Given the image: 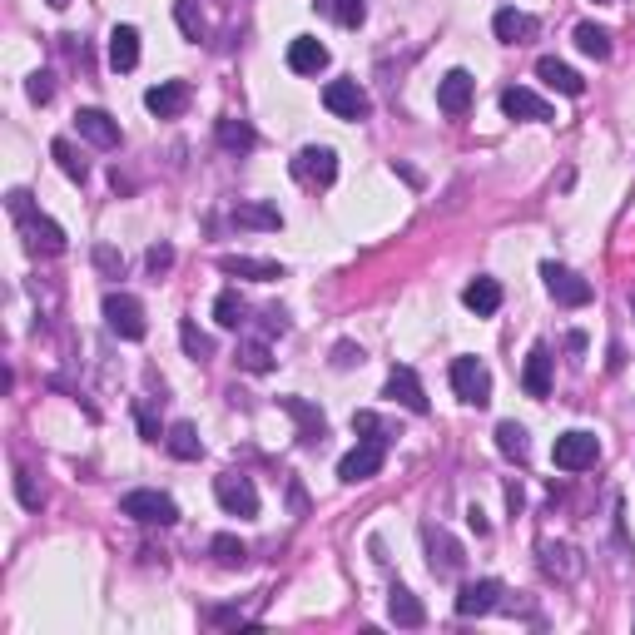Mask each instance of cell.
<instances>
[{
  "label": "cell",
  "instance_id": "4fadbf2b",
  "mask_svg": "<svg viewBox=\"0 0 635 635\" xmlns=\"http://www.w3.org/2000/svg\"><path fill=\"white\" fill-rule=\"evenodd\" d=\"M502 606V581H467L457 591V616H492Z\"/></svg>",
  "mask_w": 635,
  "mask_h": 635
},
{
  "label": "cell",
  "instance_id": "60d3db41",
  "mask_svg": "<svg viewBox=\"0 0 635 635\" xmlns=\"http://www.w3.org/2000/svg\"><path fill=\"white\" fill-rule=\"evenodd\" d=\"M353 432H363L368 442H387V437H382V422H378V412H358V417H353Z\"/></svg>",
  "mask_w": 635,
  "mask_h": 635
},
{
  "label": "cell",
  "instance_id": "52a82bcc",
  "mask_svg": "<svg viewBox=\"0 0 635 635\" xmlns=\"http://www.w3.org/2000/svg\"><path fill=\"white\" fill-rule=\"evenodd\" d=\"M323 105H328V115H338V120H368V110H373V100H368V90H363L358 80H333V85L323 90Z\"/></svg>",
  "mask_w": 635,
  "mask_h": 635
},
{
  "label": "cell",
  "instance_id": "c3c4849f",
  "mask_svg": "<svg viewBox=\"0 0 635 635\" xmlns=\"http://www.w3.org/2000/svg\"><path fill=\"white\" fill-rule=\"evenodd\" d=\"M50 5H55V10H65V5H70V0H50Z\"/></svg>",
  "mask_w": 635,
  "mask_h": 635
},
{
  "label": "cell",
  "instance_id": "5bb4252c",
  "mask_svg": "<svg viewBox=\"0 0 635 635\" xmlns=\"http://www.w3.org/2000/svg\"><path fill=\"white\" fill-rule=\"evenodd\" d=\"M382 397L402 402V407H407V412H417V417H427V407H432L412 368H392V373H387V387H382Z\"/></svg>",
  "mask_w": 635,
  "mask_h": 635
},
{
  "label": "cell",
  "instance_id": "277c9868",
  "mask_svg": "<svg viewBox=\"0 0 635 635\" xmlns=\"http://www.w3.org/2000/svg\"><path fill=\"white\" fill-rule=\"evenodd\" d=\"M120 511L134 516V521H144V526H174L179 521V507H174V497H164V492H149V487H139V492H125L120 497Z\"/></svg>",
  "mask_w": 635,
  "mask_h": 635
},
{
  "label": "cell",
  "instance_id": "4dcf8cb0",
  "mask_svg": "<svg viewBox=\"0 0 635 635\" xmlns=\"http://www.w3.org/2000/svg\"><path fill=\"white\" fill-rule=\"evenodd\" d=\"M427 541H432V571L437 576H452L457 566H462V556H457V546L442 536V531H427Z\"/></svg>",
  "mask_w": 635,
  "mask_h": 635
},
{
  "label": "cell",
  "instance_id": "d590c367",
  "mask_svg": "<svg viewBox=\"0 0 635 635\" xmlns=\"http://www.w3.org/2000/svg\"><path fill=\"white\" fill-rule=\"evenodd\" d=\"M179 343H184L189 358H209V353H214V338H204L194 323H179Z\"/></svg>",
  "mask_w": 635,
  "mask_h": 635
},
{
  "label": "cell",
  "instance_id": "8992f818",
  "mask_svg": "<svg viewBox=\"0 0 635 635\" xmlns=\"http://www.w3.org/2000/svg\"><path fill=\"white\" fill-rule=\"evenodd\" d=\"M452 392H457L462 402H472V407H487V402H492V373H487V363L457 358V363H452Z\"/></svg>",
  "mask_w": 635,
  "mask_h": 635
},
{
  "label": "cell",
  "instance_id": "3957f363",
  "mask_svg": "<svg viewBox=\"0 0 635 635\" xmlns=\"http://www.w3.org/2000/svg\"><path fill=\"white\" fill-rule=\"evenodd\" d=\"M105 323H110V333L125 338V343H139V338L149 333L144 303H139L134 293H105Z\"/></svg>",
  "mask_w": 635,
  "mask_h": 635
},
{
  "label": "cell",
  "instance_id": "d4e9b609",
  "mask_svg": "<svg viewBox=\"0 0 635 635\" xmlns=\"http://www.w3.org/2000/svg\"><path fill=\"white\" fill-rule=\"evenodd\" d=\"M110 65H115L120 75H129V70L139 65V30H134V25H115V30H110Z\"/></svg>",
  "mask_w": 635,
  "mask_h": 635
},
{
  "label": "cell",
  "instance_id": "cb8c5ba5",
  "mask_svg": "<svg viewBox=\"0 0 635 635\" xmlns=\"http://www.w3.org/2000/svg\"><path fill=\"white\" fill-rule=\"evenodd\" d=\"M521 387H526V397H551V353H546V348H531V353H526Z\"/></svg>",
  "mask_w": 635,
  "mask_h": 635
},
{
  "label": "cell",
  "instance_id": "f1b7e54d",
  "mask_svg": "<svg viewBox=\"0 0 635 635\" xmlns=\"http://www.w3.org/2000/svg\"><path fill=\"white\" fill-rule=\"evenodd\" d=\"M497 452L511 457V462H526L531 457V442H526V427L521 422H502L497 427Z\"/></svg>",
  "mask_w": 635,
  "mask_h": 635
},
{
  "label": "cell",
  "instance_id": "b9f144b4",
  "mask_svg": "<svg viewBox=\"0 0 635 635\" xmlns=\"http://www.w3.org/2000/svg\"><path fill=\"white\" fill-rule=\"evenodd\" d=\"M15 497L25 502V507L35 511L40 507V492H35V482H30V472H15Z\"/></svg>",
  "mask_w": 635,
  "mask_h": 635
},
{
  "label": "cell",
  "instance_id": "484cf974",
  "mask_svg": "<svg viewBox=\"0 0 635 635\" xmlns=\"http://www.w3.org/2000/svg\"><path fill=\"white\" fill-rule=\"evenodd\" d=\"M164 447H169L179 462H199V457H204V442H199L194 422H174V427L164 432Z\"/></svg>",
  "mask_w": 635,
  "mask_h": 635
},
{
  "label": "cell",
  "instance_id": "ac0fdd59",
  "mask_svg": "<svg viewBox=\"0 0 635 635\" xmlns=\"http://www.w3.org/2000/svg\"><path fill=\"white\" fill-rule=\"evenodd\" d=\"M536 75H541V80H546L551 90L571 95V100H581V95H586V80H581V75H576L571 65H561L556 55H541V60H536Z\"/></svg>",
  "mask_w": 635,
  "mask_h": 635
},
{
  "label": "cell",
  "instance_id": "44dd1931",
  "mask_svg": "<svg viewBox=\"0 0 635 635\" xmlns=\"http://www.w3.org/2000/svg\"><path fill=\"white\" fill-rule=\"evenodd\" d=\"M278 407L298 422V437H303V442H323L328 422H323V412H318V407H308L303 397H278Z\"/></svg>",
  "mask_w": 635,
  "mask_h": 635
},
{
  "label": "cell",
  "instance_id": "7402d4cb",
  "mask_svg": "<svg viewBox=\"0 0 635 635\" xmlns=\"http://www.w3.org/2000/svg\"><path fill=\"white\" fill-rule=\"evenodd\" d=\"M492 30H497V40H502V45H526V40H531V35H536V20H531V15H526V10H497V15H492Z\"/></svg>",
  "mask_w": 635,
  "mask_h": 635
},
{
  "label": "cell",
  "instance_id": "f6af8a7d",
  "mask_svg": "<svg viewBox=\"0 0 635 635\" xmlns=\"http://www.w3.org/2000/svg\"><path fill=\"white\" fill-rule=\"evenodd\" d=\"M358 358H363V353H358L353 343H338V358H333V363H338V368H348V363H358Z\"/></svg>",
  "mask_w": 635,
  "mask_h": 635
},
{
  "label": "cell",
  "instance_id": "2e32d148",
  "mask_svg": "<svg viewBox=\"0 0 635 635\" xmlns=\"http://www.w3.org/2000/svg\"><path fill=\"white\" fill-rule=\"evenodd\" d=\"M502 110H507V120H536V125L556 120V110H551L541 95H531L526 85H511V90H502Z\"/></svg>",
  "mask_w": 635,
  "mask_h": 635
},
{
  "label": "cell",
  "instance_id": "ffe728a7",
  "mask_svg": "<svg viewBox=\"0 0 635 635\" xmlns=\"http://www.w3.org/2000/svg\"><path fill=\"white\" fill-rule=\"evenodd\" d=\"M219 268H224V273H234V278H254V283H273V278H283V263H273V258H249V254H224V258H219Z\"/></svg>",
  "mask_w": 635,
  "mask_h": 635
},
{
  "label": "cell",
  "instance_id": "9c48e42d",
  "mask_svg": "<svg viewBox=\"0 0 635 635\" xmlns=\"http://www.w3.org/2000/svg\"><path fill=\"white\" fill-rule=\"evenodd\" d=\"M214 497H219V507L229 511V516H258V492L249 477H239V472H224V477H214Z\"/></svg>",
  "mask_w": 635,
  "mask_h": 635
},
{
  "label": "cell",
  "instance_id": "603a6c76",
  "mask_svg": "<svg viewBox=\"0 0 635 635\" xmlns=\"http://www.w3.org/2000/svg\"><path fill=\"white\" fill-rule=\"evenodd\" d=\"M462 303H467L477 318H492V313L502 308V283H497V278H472V283L462 288Z\"/></svg>",
  "mask_w": 635,
  "mask_h": 635
},
{
  "label": "cell",
  "instance_id": "ee69618b",
  "mask_svg": "<svg viewBox=\"0 0 635 635\" xmlns=\"http://www.w3.org/2000/svg\"><path fill=\"white\" fill-rule=\"evenodd\" d=\"M467 526H472L477 536H487V531H492V526H487V511H482V507H472V511H467Z\"/></svg>",
  "mask_w": 635,
  "mask_h": 635
},
{
  "label": "cell",
  "instance_id": "d6a6232c",
  "mask_svg": "<svg viewBox=\"0 0 635 635\" xmlns=\"http://www.w3.org/2000/svg\"><path fill=\"white\" fill-rule=\"evenodd\" d=\"M323 5H328V15H333L343 30H358V25L368 20V5H363V0H323Z\"/></svg>",
  "mask_w": 635,
  "mask_h": 635
},
{
  "label": "cell",
  "instance_id": "836d02e7",
  "mask_svg": "<svg viewBox=\"0 0 635 635\" xmlns=\"http://www.w3.org/2000/svg\"><path fill=\"white\" fill-rule=\"evenodd\" d=\"M50 154L60 159V169H65V179H75V184L85 179V159L75 154V144H70V139H55V144H50Z\"/></svg>",
  "mask_w": 635,
  "mask_h": 635
},
{
  "label": "cell",
  "instance_id": "30bf717a",
  "mask_svg": "<svg viewBox=\"0 0 635 635\" xmlns=\"http://www.w3.org/2000/svg\"><path fill=\"white\" fill-rule=\"evenodd\" d=\"M293 174H298L303 184H318V189H328V184L338 179V154H333L328 144H308V149L293 159Z\"/></svg>",
  "mask_w": 635,
  "mask_h": 635
},
{
  "label": "cell",
  "instance_id": "4316f807",
  "mask_svg": "<svg viewBox=\"0 0 635 635\" xmlns=\"http://www.w3.org/2000/svg\"><path fill=\"white\" fill-rule=\"evenodd\" d=\"M214 134H219V144H224L229 154H244V149H254V144H258V134H254L249 120H219Z\"/></svg>",
  "mask_w": 635,
  "mask_h": 635
},
{
  "label": "cell",
  "instance_id": "7dc6e473",
  "mask_svg": "<svg viewBox=\"0 0 635 635\" xmlns=\"http://www.w3.org/2000/svg\"><path fill=\"white\" fill-rule=\"evenodd\" d=\"M209 621H214V626H244L239 611H209Z\"/></svg>",
  "mask_w": 635,
  "mask_h": 635
},
{
  "label": "cell",
  "instance_id": "d6986e66",
  "mask_svg": "<svg viewBox=\"0 0 635 635\" xmlns=\"http://www.w3.org/2000/svg\"><path fill=\"white\" fill-rule=\"evenodd\" d=\"M387 616H392V626H402V631L427 626V606H422L407 586H392V596H387Z\"/></svg>",
  "mask_w": 635,
  "mask_h": 635
},
{
  "label": "cell",
  "instance_id": "1f68e13d",
  "mask_svg": "<svg viewBox=\"0 0 635 635\" xmlns=\"http://www.w3.org/2000/svg\"><path fill=\"white\" fill-rule=\"evenodd\" d=\"M244 313H249V308H244V298H239L234 288H224V293L214 298V318H219V328H239Z\"/></svg>",
  "mask_w": 635,
  "mask_h": 635
},
{
  "label": "cell",
  "instance_id": "8fae6325",
  "mask_svg": "<svg viewBox=\"0 0 635 635\" xmlns=\"http://www.w3.org/2000/svg\"><path fill=\"white\" fill-rule=\"evenodd\" d=\"M472 95H477V80H472L467 70H447L442 85H437V110H442V115H467Z\"/></svg>",
  "mask_w": 635,
  "mask_h": 635
},
{
  "label": "cell",
  "instance_id": "f35d334b",
  "mask_svg": "<svg viewBox=\"0 0 635 635\" xmlns=\"http://www.w3.org/2000/svg\"><path fill=\"white\" fill-rule=\"evenodd\" d=\"M25 95H30L35 105H45V100L55 95V80H50V75L40 70V75H30V80H25Z\"/></svg>",
  "mask_w": 635,
  "mask_h": 635
},
{
  "label": "cell",
  "instance_id": "83f0119b",
  "mask_svg": "<svg viewBox=\"0 0 635 635\" xmlns=\"http://www.w3.org/2000/svg\"><path fill=\"white\" fill-rule=\"evenodd\" d=\"M234 224L239 229H283V214L273 204H239L234 209Z\"/></svg>",
  "mask_w": 635,
  "mask_h": 635
},
{
  "label": "cell",
  "instance_id": "5b68a950",
  "mask_svg": "<svg viewBox=\"0 0 635 635\" xmlns=\"http://www.w3.org/2000/svg\"><path fill=\"white\" fill-rule=\"evenodd\" d=\"M541 278H546V293L556 298V303H566V308H586L591 303V283L581 278V273H571L566 263H541Z\"/></svg>",
  "mask_w": 635,
  "mask_h": 635
},
{
  "label": "cell",
  "instance_id": "7bdbcfd3",
  "mask_svg": "<svg viewBox=\"0 0 635 635\" xmlns=\"http://www.w3.org/2000/svg\"><path fill=\"white\" fill-rule=\"evenodd\" d=\"M169 268H174V249L169 244H154L149 249V273H169Z\"/></svg>",
  "mask_w": 635,
  "mask_h": 635
},
{
  "label": "cell",
  "instance_id": "e0dca14e",
  "mask_svg": "<svg viewBox=\"0 0 635 635\" xmlns=\"http://www.w3.org/2000/svg\"><path fill=\"white\" fill-rule=\"evenodd\" d=\"M75 129H80L95 149H120V139H125V134H120V120H110L105 110H80V115H75Z\"/></svg>",
  "mask_w": 635,
  "mask_h": 635
},
{
  "label": "cell",
  "instance_id": "f546056e",
  "mask_svg": "<svg viewBox=\"0 0 635 635\" xmlns=\"http://www.w3.org/2000/svg\"><path fill=\"white\" fill-rule=\"evenodd\" d=\"M576 45H581L591 60H611V35H606L601 25H591V20L576 25Z\"/></svg>",
  "mask_w": 635,
  "mask_h": 635
},
{
  "label": "cell",
  "instance_id": "9a60e30c",
  "mask_svg": "<svg viewBox=\"0 0 635 635\" xmlns=\"http://www.w3.org/2000/svg\"><path fill=\"white\" fill-rule=\"evenodd\" d=\"M288 70L293 75H318L328 70V45L318 35H293L288 40Z\"/></svg>",
  "mask_w": 635,
  "mask_h": 635
},
{
  "label": "cell",
  "instance_id": "681fc988",
  "mask_svg": "<svg viewBox=\"0 0 635 635\" xmlns=\"http://www.w3.org/2000/svg\"><path fill=\"white\" fill-rule=\"evenodd\" d=\"M631 308H635V293H631Z\"/></svg>",
  "mask_w": 635,
  "mask_h": 635
},
{
  "label": "cell",
  "instance_id": "7a4b0ae2",
  "mask_svg": "<svg viewBox=\"0 0 635 635\" xmlns=\"http://www.w3.org/2000/svg\"><path fill=\"white\" fill-rule=\"evenodd\" d=\"M551 457H556V467H561V472H586V467H596V457H601V442H596V432H586V427H571V432H561V437H556Z\"/></svg>",
  "mask_w": 635,
  "mask_h": 635
},
{
  "label": "cell",
  "instance_id": "ab89813d",
  "mask_svg": "<svg viewBox=\"0 0 635 635\" xmlns=\"http://www.w3.org/2000/svg\"><path fill=\"white\" fill-rule=\"evenodd\" d=\"M95 268H100V273H110V278H120V273H125V258L115 254L110 244H100V249H95Z\"/></svg>",
  "mask_w": 635,
  "mask_h": 635
},
{
  "label": "cell",
  "instance_id": "ba28073f",
  "mask_svg": "<svg viewBox=\"0 0 635 635\" xmlns=\"http://www.w3.org/2000/svg\"><path fill=\"white\" fill-rule=\"evenodd\" d=\"M382 462H387V442H368V437H363V442L338 462V477H343L348 487H353V482H373L382 472Z\"/></svg>",
  "mask_w": 635,
  "mask_h": 635
},
{
  "label": "cell",
  "instance_id": "7c38bea8",
  "mask_svg": "<svg viewBox=\"0 0 635 635\" xmlns=\"http://www.w3.org/2000/svg\"><path fill=\"white\" fill-rule=\"evenodd\" d=\"M144 110L159 115V120H179L189 110V85L184 80H159L149 95H144Z\"/></svg>",
  "mask_w": 635,
  "mask_h": 635
},
{
  "label": "cell",
  "instance_id": "74e56055",
  "mask_svg": "<svg viewBox=\"0 0 635 635\" xmlns=\"http://www.w3.org/2000/svg\"><path fill=\"white\" fill-rule=\"evenodd\" d=\"M239 363H244L249 373H268V368H273V358H268L263 343H244V348H239Z\"/></svg>",
  "mask_w": 635,
  "mask_h": 635
},
{
  "label": "cell",
  "instance_id": "8d00e7d4",
  "mask_svg": "<svg viewBox=\"0 0 635 635\" xmlns=\"http://www.w3.org/2000/svg\"><path fill=\"white\" fill-rule=\"evenodd\" d=\"M174 15H179V30L189 40H204V15L194 10V0H174Z\"/></svg>",
  "mask_w": 635,
  "mask_h": 635
},
{
  "label": "cell",
  "instance_id": "6da1fadb",
  "mask_svg": "<svg viewBox=\"0 0 635 635\" xmlns=\"http://www.w3.org/2000/svg\"><path fill=\"white\" fill-rule=\"evenodd\" d=\"M10 214L20 219V234H25V244H30L35 254H65V229H60L55 219L35 214L25 189H15V194H10Z\"/></svg>",
  "mask_w": 635,
  "mask_h": 635
},
{
  "label": "cell",
  "instance_id": "bcb514c9",
  "mask_svg": "<svg viewBox=\"0 0 635 635\" xmlns=\"http://www.w3.org/2000/svg\"><path fill=\"white\" fill-rule=\"evenodd\" d=\"M139 432H144V442H159V427H154V417L139 407Z\"/></svg>",
  "mask_w": 635,
  "mask_h": 635
},
{
  "label": "cell",
  "instance_id": "e575fe53",
  "mask_svg": "<svg viewBox=\"0 0 635 635\" xmlns=\"http://www.w3.org/2000/svg\"><path fill=\"white\" fill-rule=\"evenodd\" d=\"M214 561L219 566H244L249 561V546L239 536H214Z\"/></svg>",
  "mask_w": 635,
  "mask_h": 635
}]
</instances>
